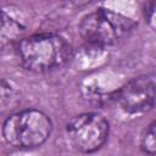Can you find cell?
Returning a JSON list of instances; mask_svg holds the SVG:
<instances>
[{
    "instance_id": "obj_1",
    "label": "cell",
    "mask_w": 156,
    "mask_h": 156,
    "mask_svg": "<svg viewBox=\"0 0 156 156\" xmlns=\"http://www.w3.org/2000/svg\"><path fill=\"white\" fill-rule=\"evenodd\" d=\"M16 52L21 65L34 73H46L66 66L73 56L71 44L55 33H38L20 39Z\"/></svg>"
},
{
    "instance_id": "obj_2",
    "label": "cell",
    "mask_w": 156,
    "mask_h": 156,
    "mask_svg": "<svg viewBox=\"0 0 156 156\" xmlns=\"http://www.w3.org/2000/svg\"><path fill=\"white\" fill-rule=\"evenodd\" d=\"M50 117L37 108H26L10 113L2 123L4 140L16 149H34L41 146L51 135Z\"/></svg>"
},
{
    "instance_id": "obj_3",
    "label": "cell",
    "mask_w": 156,
    "mask_h": 156,
    "mask_svg": "<svg viewBox=\"0 0 156 156\" xmlns=\"http://www.w3.org/2000/svg\"><path fill=\"white\" fill-rule=\"evenodd\" d=\"M135 27V21L128 16L110 9H98L80 20L78 32L91 45L108 46L129 37Z\"/></svg>"
},
{
    "instance_id": "obj_4",
    "label": "cell",
    "mask_w": 156,
    "mask_h": 156,
    "mask_svg": "<svg viewBox=\"0 0 156 156\" xmlns=\"http://www.w3.org/2000/svg\"><path fill=\"white\" fill-rule=\"evenodd\" d=\"M110 124L95 112H84L72 117L66 124V136L69 145L78 152L91 154L100 150L107 141Z\"/></svg>"
},
{
    "instance_id": "obj_5",
    "label": "cell",
    "mask_w": 156,
    "mask_h": 156,
    "mask_svg": "<svg viewBox=\"0 0 156 156\" xmlns=\"http://www.w3.org/2000/svg\"><path fill=\"white\" fill-rule=\"evenodd\" d=\"M155 96L154 72L132 78L115 94L116 101L127 113H143L152 110Z\"/></svg>"
},
{
    "instance_id": "obj_6",
    "label": "cell",
    "mask_w": 156,
    "mask_h": 156,
    "mask_svg": "<svg viewBox=\"0 0 156 156\" xmlns=\"http://www.w3.org/2000/svg\"><path fill=\"white\" fill-rule=\"evenodd\" d=\"M24 30V27L10 15L0 11V51L6 49L15 41H20V38Z\"/></svg>"
},
{
    "instance_id": "obj_7",
    "label": "cell",
    "mask_w": 156,
    "mask_h": 156,
    "mask_svg": "<svg viewBox=\"0 0 156 156\" xmlns=\"http://www.w3.org/2000/svg\"><path fill=\"white\" fill-rule=\"evenodd\" d=\"M21 102L20 91L7 80L0 78V116L12 112Z\"/></svg>"
},
{
    "instance_id": "obj_8",
    "label": "cell",
    "mask_w": 156,
    "mask_h": 156,
    "mask_svg": "<svg viewBox=\"0 0 156 156\" xmlns=\"http://www.w3.org/2000/svg\"><path fill=\"white\" fill-rule=\"evenodd\" d=\"M156 123L151 122L143 132L141 138H140V147L141 150L150 155L154 156L156 151V130H155Z\"/></svg>"
},
{
    "instance_id": "obj_9",
    "label": "cell",
    "mask_w": 156,
    "mask_h": 156,
    "mask_svg": "<svg viewBox=\"0 0 156 156\" xmlns=\"http://www.w3.org/2000/svg\"><path fill=\"white\" fill-rule=\"evenodd\" d=\"M144 17L147 22H150L151 26H154V18H155V2L150 1L146 2L144 6Z\"/></svg>"
}]
</instances>
